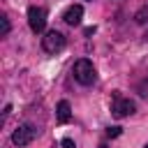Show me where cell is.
Listing matches in <instances>:
<instances>
[{"label":"cell","instance_id":"obj_8","mask_svg":"<svg viewBox=\"0 0 148 148\" xmlns=\"http://www.w3.org/2000/svg\"><path fill=\"white\" fill-rule=\"evenodd\" d=\"M120 134H123V127H118V125H113V127L106 130V136H109V139H116V136H120Z\"/></svg>","mask_w":148,"mask_h":148},{"label":"cell","instance_id":"obj_6","mask_svg":"<svg viewBox=\"0 0 148 148\" xmlns=\"http://www.w3.org/2000/svg\"><path fill=\"white\" fill-rule=\"evenodd\" d=\"M81 18H83V7H81V5H72V7H67L65 14H62V21H65L67 25H79Z\"/></svg>","mask_w":148,"mask_h":148},{"label":"cell","instance_id":"obj_4","mask_svg":"<svg viewBox=\"0 0 148 148\" xmlns=\"http://www.w3.org/2000/svg\"><path fill=\"white\" fill-rule=\"evenodd\" d=\"M111 111H113L116 118H125V116H132L136 111V104L132 99H127V97H123V95L116 92L113 95V102H111Z\"/></svg>","mask_w":148,"mask_h":148},{"label":"cell","instance_id":"obj_5","mask_svg":"<svg viewBox=\"0 0 148 148\" xmlns=\"http://www.w3.org/2000/svg\"><path fill=\"white\" fill-rule=\"evenodd\" d=\"M28 25L32 32H44L46 28V9L44 7H30L28 9Z\"/></svg>","mask_w":148,"mask_h":148},{"label":"cell","instance_id":"obj_9","mask_svg":"<svg viewBox=\"0 0 148 148\" xmlns=\"http://www.w3.org/2000/svg\"><path fill=\"white\" fill-rule=\"evenodd\" d=\"M0 23H2V32H0V35H2V37H7V35H9V18L2 14V16H0Z\"/></svg>","mask_w":148,"mask_h":148},{"label":"cell","instance_id":"obj_11","mask_svg":"<svg viewBox=\"0 0 148 148\" xmlns=\"http://www.w3.org/2000/svg\"><path fill=\"white\" fill-rule=\"evenodd\" d=\"M143 148H148V143H146V146H143Z\"/></svg>","mask_w":148,"mask_h":148},{"label":"cell","instance_id":"obj_7","mask_svg":"<svg viewBox=\"0 0 148 148\" xmlns=\"http://www.w3.org/2000/svg\"><path fill=\"white\" fill-rule=\"evenodd\" d=\"M56 120H58L60 125H65V123L72 120V106H69L67 99H60V102H58V106H56Z\"/></svg>","mask_w":148,"mask_h":148},{"label":"cell","instance_id":"obj_3","mask_svg":"<svg viewBox=\"0 0 148 148\" xmlns=\"http://www.w3.org/2000/svg\"><path fill=\"white\" fill-rule=\"evenodd\" d=\"M42 49L46 53H58L65 49V35L58 32V30H49L44 37H42Z\"/></svg>","mask_w":148,"mask_h":148},{"label":"cell","instance_id":"obj_10","mask_svg":"<svg viewBox=\"0 0 148 148\" xmlns=\"http://www.w3.org/2000/svg\"><path fill=\"white\" fill-rule=\"evenodd\" d=\"M60 146H62V148H76V143H74V141H72V139H69V136H65V139H62V143H60Z\"/></svg>","mask_w":148,"mask_h":148},{"label":"cell","instance_id":"obj_1","mask_svg":"<svg viewBox=\"0 0 148 148\" xmlns=\"http://www.w3.org/2000/svg\"><path fill=\"white\" fill-rule=\"evenodd\" d=\"M72 74H74V79H76L81 86H90V83H95V79H97L95 67H92V62H90L88 58L76 60L74 67H72Z\"/></svg>","mask_w":148,"mask_h":148},{"label":"cell","instance_id":"obj_2","mask_svg":"<svg viewBox=\"0 0 148 148\" xmlns=\"http://www.w3.org/2000/svg\"><path fill=\"white\" fill-rule=\"evenodd\" d=\"M35 136H37V127L30 125V123H23V125H18V127L14 130V134H12V143L18 146V148H23V146L32 143Z\"/></svg>","mask_w":148,"mask_h":148}]
</instances>
